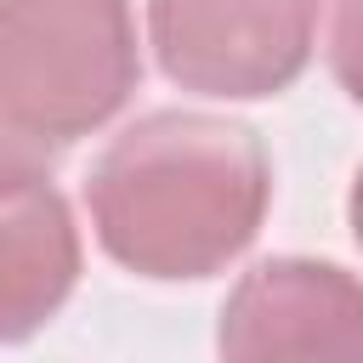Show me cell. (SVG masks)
Here are the masks:
<instances>
[{
  "label": "cell",
  "mask_w": 363,
  "mask_h": 363,
  "mask_svg": "<svg viewBox=\"0 0 363 363\" xmlns=\"http://www.w3.org/2000/svg\"><path fill=\"white\" fill-rule=\"evenodd\" d=\"M96 244L136 278L182 284L238 261L272 204V164L250 125L153 108L130 119L85 182Z\"/></svg>",
  "instance_id": "obj_1"
},
{
  "label": "cell",
  "mask_w": 363,
  "mask_h": 363,
  "mask_svg": "<svg viewBox=\"0 0 363 363\" xmlns=\"http://www.w3.org/2000/svg\"><path fill=\"white\" fill-rule=\"evenodd\" d=\"M136 79L130 0H0V113L23 136L62 153L102 130Z\"/></svg>",
  "instance_id": "obj_2"
},
{
  "label": "cell",
  "mask_w": 363,
  "mask_h": 363,
  "mask_svg": "<svg viewBox=\"0 0 363 363\" xmlns=\"http://www.w3.org/2000/svg\"><path fill=\"white\" fill-rule=\"evenodd\" d=\"M323 0H147V40L170 85L255 102L312 62Z\"/></svg>",
  "instance_id": "obj_3"
},
{
  "label": "cell",
  "mask_w": 363,
  "mask_h": 363,
  "mask_svg": "<svg viewBox=\"0 0 363 363\" xmlns=\"http://www.w3.org/2000/svg\"><path fill=\"white\" fill-rule=\"evenodd\" d=\"M221 357H363V278L335 261H255L216 329Z\"/></svg>",
  "instance_id": "obj_4"
},
{
  "label": "cell",
  "mask_w": 363,
  "mask_h": 363,
  "mask_svg": "<svg viewBox=\"0 0 363 363\" xmlns=\"http://www.w3.org/2000/svg\"><path fill=\"white\" fill-rule=\"evenodd\" d=\"M79 284V227L51 176L0 193V346L45 329Z\"/></svg>",
  "instance_id": "obj_5"
},
{
  "label": "cell",
  "mask_w": 363,
  "mask_h": 363,
  "mask_svg": "<svg viewBox=\"0 0 363 363\" xmlns=\"http://www.w3.org/2000/svg\"><path fill=\"white\" fill-rule=\"evenodd\" d=\"M329 68L340 91L363 108V0H335V28H329Z\"/></svg>",
  "instance_id": "obj_6"
},
{
  "label": "cell",
  "mask_w": 363,
  "mask_h": 363,
  "mask_svg": "<svg viewBox=\"0 0 363 363\" xmlns=\"http://www.w3.org/2000/svg\"><path fill=\"white\" fill-rule=\"evenodd\" d=\"M51 164H57V147H45V142L23 136V130L0 113V193L28 187V182H40V176H51Z\"/></svg>",
  "instance_id": "obj_7"
},
{
  "label": "cell",
  "mask_w": 363,
  "mask_h": 363,
  "mask_svg": "<svg viewBox=\"0 0 363 363\" xmlns=\"http://www.w3.org/2000/svg\"><path fill=\"white\" fill-rule=\"evenodd\" d=\"M346 216H352V238H357V250H363V170H357V182H352V199H346Z\"/></svg>",
  "instance_id": "obj_8"
}]
</instances>
